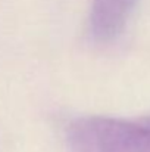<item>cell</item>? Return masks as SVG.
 Segmentation results:
<instances>
[{
    "label": "cell",
    "mask_w": 150,
    "mask_h": 152,
    "mask_svg": "<svg viewBox=\"0 0 150 152\" xmlns=\"http://www.w3.org/2000/svg\"><path fill=\"white\" fill-rule=\"evenodd\" d=\"M136 0H93L91 31L97 42H110L124 30Z\"/></svg>",
    "instance_id": "7a4b0ae2"
},
{
    "label": "cell",
    "mask_w": 150,
    "mask_h": 152,
    "mask_svg": "<svg viewBox=\"0 0 150 152\" xmlns=\"http://www.w3.org/2000/svg\"><path fill=\"white\" fill-rule=\"evenodd\" d=\"M66 137L74 152H150V117L80 118L69 126Z\"/></svg>",
    "instance_id": "6da1fadb"
}]
</instances>
